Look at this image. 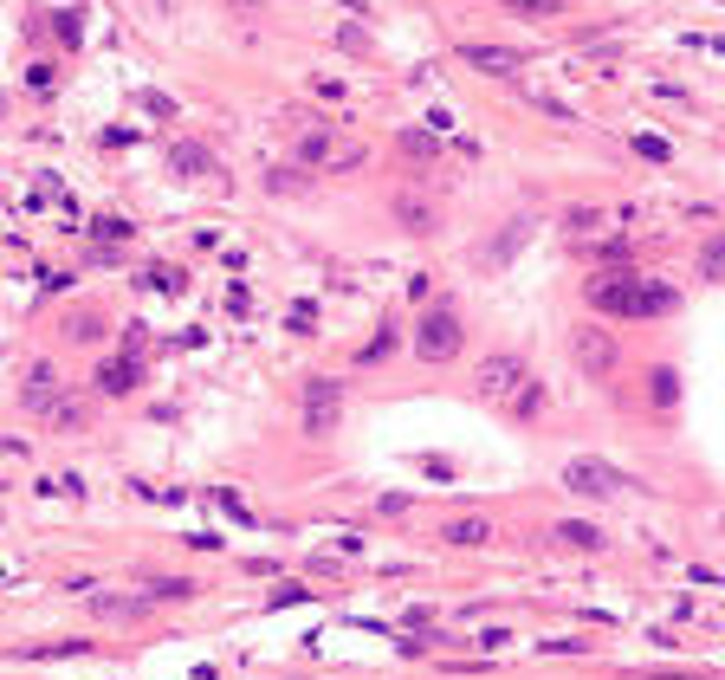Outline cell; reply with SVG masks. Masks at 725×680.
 <instances>
[{"instance_id":"6da1fadb","label":"cell","mask_w":725,"mask_h":680,"mask_svg":"<svg viewBox=\"0 0 725 680\" xmlns=\"http://www.w3.org/2000/svg\"><path fill=\"white\" fill-rule=\"evenodd\" d=\"M298 169H363V143L357 136H337V130H305L298 136Z\"/></svg>"},{"instance_id":"7a4b0ae2","label":"cell","mask_w":725,"mask_h":680,"mask_svg":"<svg viewBox=\"0 0 725 680\" xmlns=\"http://www.w3.org/2000/svg\"><path fill=\"white\" fill-rule=\"evenodd\" d=\"M525 383H531V376H525V357H512V350L480 357V370H473V396H486V402H512Z\"/></svg>"},{"instance_id":"3957f363","label":"cell","mask_w":725,"mask_h":680,"mask_svg":"<svg viewBox=\"0 0 725 680\" xmlns=\"http://www.w3.org/2000/svg\"><path fill=\"white\" fill-rule=\"evenodd\" d=\"M583 298H590L596 311H609V318H641V279H628V266L622 272H596Z\"/></svg>"},{"instance_id":"277c9868","label":"cell","mask_w":725,"mask_h":680,"mask_svg":"<svg viewBox=\"0 0 725 680\" xmlns=\"http://www.w3.org/2000/svg\"><path fill=\"white\" fill-rule=\"evenodd\" d=\"M570 357L603 383V376H615V363H622V344H615L603 324H577V331H570Z\"/></svg>"},{"instance_id":"5b68a950","label":"cell","mask_w":725,"mask_h":680,"mask_svg":"<svg viewBox=\"0 0 725 680\" xmlns=\"http://www.w3.org/2000/svg\"><path fill=\"white\" fill-rule=\"evenodd\" d=\"M622 473L615 467H603V460H570L564 467V493L570 499H622Z\"/></svg>"},{"instance_id":"8992f818","label":"cell","mask_w":725,"mask_h":680,"mask_svg":"<svg viewBox=\"0 0 725 680\" xmlns=\"http://www.w3.org/2000/svg\"><path fill=\"white\" fill-rule=\"evenodd\" d=\"M415 350L428 363H447V357H460V318L454 311H434V318H421V331H415Z\"/></svg>"},{"instance_id":"52a82bcc","label":"cell","mask_w":725,"mask_h":680,"mask_svg":"<svg viewBox=\"0 0 725 680\" xmlns=\"http://www.w3.org/2000/svg\"><path fill=\"white\" fill-rule=\"evenodd\" d=\"M337 421H344V389H337V383H311L305 389V428L311 434H331Z\"/></svg>"},{"instance_id":"ba28073f","label":"cell","mask_w":725,"mask_h":680,"mask_svg":"<svg viewBox=\"0 0 725 680\" xmlns=\"http://www.w3.org/2000/svg\"><path fill=\"white\" fill-rule=\"evenodd\" d=\"M460 59H467L473 72H492V78H518L525 72V52H512V46H460Z\"/></svg>"},{"instance_id":"9c48e42d","label":"cell","mask_w":725,"mask_h":680,"mask_svg":"<svg viewBox=\"0 0 725 680\" xmlns=\"http://www.w3.org/2000/svg\"><path fill=\"white\" fill-rule=\"evenodd\" d=\"M136 383H143V363H136V357H111V363H98V396H130Z\"/></svg>"},{"instance_id":"30bf717a","label":"cell","mask_w":725,"mask_h":680,"mask_svg":"<svg viewBox=\"0 0 725 680\" xmlns=\"http://www.w3.org/2000/svg\"><path fill=\"white\" fill-rule=\"evenodd\" d=\"M33 415H52V402H59V376H52V363H33L26 370V396H20Z\"/></svg>"},{"instance_id":"8fae6325","label":"cell","mask_w":725,"mask_h":680,"mask_svg":"<svg viewBox=\"0 0 725 680\" xmlns=\"http://www.w3.org/2000/svg\"><path fill=\"white\" fill-rule=\"evenodd\" d=\"M169 169L175 175H221V162H214L201 143H188V136H182V143H169Z\"/></svg>"},{"instance_id":"7c38bea8","label":"cell","mask_w":725,"mask_h":680,"mask_svg":"<svg viewBox=\"0 0 725 680\" xmlns=\"http://www.w3.org/2000/svg\"><path fill=\"white\" fill-rule=\"evenodd\" d=\"M551 544H564V551H603V532H596V525H583V519H557L551 525Z\"/></svg>"},{"instance_id":"4fadbf2b","label":"cell","mask_w":725,"mask_h":680,"mask_svg":"<svg viewBox=\"0 0 725 680\" xmlns=\"http://www.w3.org/2000/svg\"><path fill=\"white\" fill-rule=\"evenodd\" d=\"M680 305V292L667 279H641V318H667Z\"/></svg>"},{"instance_id":"5bb4252c","label":"cell","mask_w":725,"mask_h":680,"mask_svg":"<svg viewBox=\"0 0 725 680\" xmlns=\"http://www.w3.org/2000/svg\"><path fill=\"white\" fill-rule=\"evenodd\" d=\"M441 538H447V544H492V525L467 512V519H447V532H441Z\"/></svg>"},{"instance_id":"9a60e30c","label":"cell","mask_w":725,"mask_h":680,"mask_svg":"<svg viewBox=\"0 0 725 680\" xmlns=\"http://www.w3.org/2000/svg\"><path fill=\"white\" fill-rule=\"evenodd\" d=\"M266 188H272V195H305L311 169H292V162H285V169H266Z\"/></svg>"},{"instance_id":"2e32d148","label":"cell","mask_w":725,"mask_h":680,"mask_svg":"<svg viewBox=\"0 0 725 680\" xmlns=\"http://www.w3.org/2000/svg\"><path fill=\"white\" fill-rule=\"evenodd\" d=\"M395 214H402V221L415 227V234H434V201H415V195H402V201H395Z\"/></svg>"},{"instance_id":"e0dca14e","label":"cell","mask_w":725,"mask_h":680,"mask_svg":"<svg viewBox=\"0 0 725 680\" xmlns=\"http://www.w3.org/2000/svg\"><path fill=\"white\" fill-rule=\"evenodd\" d=\"M603 221H609L603 208H570V214H564V234H570V240H583V234H596Z\"/></svg>"},{"instance_id":"ac0fdd59","label":"cell","mask_w":725,"mask_h":680,"mask_svg":"<svg viewBox=\"0 0 725 680\" xmlns=\"http://www.w3.org/2000/svg\"><path fill=\"white\" fill-rule=\"evenodd\" d=\"M512 247H525V221H512V227H499V234H492V247H486V260H492V266H499V260H505V253H512Z\"/></svg>"},{"instance_id":"d6986e66","label":"cell","mask_w":725,"mask_h":680,"mask_svg":"<svg viewBox=\"0 0 725 680\" xmlns=\"http://www.w3.org/2000/svg\"><path fill=\"white\" fill-rule=\"evenodd\" d=\"M156 596H169V603H188V596H195V583H188V577H149V603H156Z\"/></svg>"},{"instance_id":"ffe728a7","label":"cell","mask_w":725,"mask_h":680,"mask_svg":"<svg viewBox=\"0 0 725 680\" xmlns=\"http://www.w3.org/2000/svg\"><path fill=\"white\" fill-rule=\"evenodd\" d=\"M91 609H98V616H111V622H136V616H143V603H130V596H98Z\"/></svg>"},{"instance_id":"44dd1931","label":"cell","mask_w":725,"mask_h":680,"mask_svg":"<svg viewBox=\"0 0 725 680\" xmlns=\"http://www.w3.org/2000/svg\"><path fill=\"white\" fill-rule=\"evenodd\" d=\"M648 389H654V408H674V396H680V376H674V370L661 363V370L648 376Z\"/></svg>"},{"instance_id":"7402d4cb","label":"cell","mask_w":725,"mask_h":680,"mask_svg":"<svg viewBox=\"0 0 725 680\" xmlns=\"http://www.w3.org/2000/svg\"><path fill=\"white\" fill-rule=\"evenodd\" d=\"M434 149H441V143H434L428 130H402V156H408V162H428Z\"/></svg>"},{"instance_id":"603a6c76","label":"cell","mask_w":725,"mask_h":680,"mask_svg":"<svg viewBox=\"0 0 725 680\" xmlns=\"http://www.w3.org/2000/svg\"><path fill=\"white\" fill-rule=\"evenodd\" d=\"M395 344H402V337H395V324H382V331H376V344H363V350H357V363H382Z\"/></svg>"},{"instance_id":"cb8c5ba5","label":"cell","mask_w":725,"mask_h":680,"mask_svg":"<svg viewBox=\"0 0 725 680\" xmlns=\"http://www.w3.org/2000/svg\"><path fill=\"white\" fill-rule=\"evenodd\" d=\"M700 266H706V279H725V234H719V240H706Z\"/></svg>"},{"instance_id":"d4e9b609","label":"cell","mask_w":725,"mask_h":680,"mask_svg":"<svg viewBox=\"0 0 725 680\" xmlns=\"http://www.w3.org/2000/svg\"><path fill=\"white\" fill-rule=\"evenodd\" d=\"M337 46H344V52H363V46H369L363 20H344V26H337Z\"/></svg>"},{"instance_id":"484cf974","label":"cell","mask_w":725,"mask_h":680,"mask_svg":"<svg viewBox=\"0 0 725 680\" xmlns=\"http://www.w3.org/2000/svg\"><path fill=\"white\" fill-rule=\"evenodd\" d=\"M214 499H221V512H227V519H234V525H253V506H246L240 493H214Z\"/></svg>"},{"instance_id":"4316f807","label":"cell","mask_w":725,"mask_h":680,"mask_svg":"<svg viewBox=\"0 0 725 680\" xmlns=\"http://www.w3.org/2000/svg\"><path fill=\"white\" fill-rule=\"evenodd\" d=\"M52 421H59V428H78V421H85V402H52Z\"/></svg>"},{"instance_id":"83f0119b","label":"cell","mask_w":725,"mask_h":680,"mask_svg":"<svg viewBox=\"0 0 725 680\" xmlns=\"http://www.w3.org/2000/svg\"><path fill=\"white\" fill-rule=\"evenodd\" d=\"M635 149H641V156H648V162H667V136H635Z\"/></svg>"},{"instance_id":"f1b7e54d","label":"cell","mask_w":725,"mask_h":680,"mask_svg":"<svg viewBox=\"0 0 725 680\" xmlns=\"http://www.w3.org/2000/svg\"><path fill=\"white\" fill-rule=\"evenodd\" d=\"M227 311L246 318V311H253V292H246V285H227Z\"/></svg>"},{"instance_id":"f546056e","label":"cell","mask_w":725,"mask_h":680,"mask_svg":"<svg viewBox=\"0 0 725 680\" xmlns=\"http://www.w3.org/2000/svg\"><path fill=\"white\" fill-rule=\"evenodd\" d=\"M143 285H169V292H175V285H182V272H175V266H149Z\"/></svg>"},{"instance_id":"4dcf8cb0","label":"cell","mask_w":725,"mask_h":680,"mask_svg":"<svg viewBox=\"0 0 725 680\" xmlns=\"http://www.w3.org/2000/svg\"><path fill=\"white\" fill-rule=\"evenodd\" d=\"M596 260H603V266H628V247H622V240H603V247H596Z\"/></svg>"},{"instance_id":"1f68e13d","label":"cell","mask_w":725,"mask_h":680,"mask_svg":"<svg viewBox=\"0 0 725 680\" xmlns=\"http://www.w3.org/2000/svg\"><path fill=\"white\" fill-rule=\"evenodd\" d=\"M59 39H65V46H78V39H85V26H78V13H65V20H59Z\"/></svg>"},{"instance_id":"d6a6232c","label":"cell","mask_w":725,"mask_h":680,"mask_svg":"<svg viewBox=\"0 0 725 680\" xmlns=\"http://www.w3.org/2000/svg\"><path fill=\"white\" fill-rule=\"evenodd\" d=\"M26 91H39V98L52 91V72H46V65H33V72H26Z\"/></svg>"},{"instance_id":"836d02e7","label":"cell","mask_w":725,"mask_h":680,"mask_svg":"<svg viewBox=\"0 0 725 680\" xmlns=\"http://www.w3.org/2000/svg\"><path fill=\"white\" fill-rule=\"evenodd\" d=\"M518 13H557V0H518Z\"/></svg>"},{"instance_id":"e575fe53","label":"cell","mask_w":725,"mask_h":680,"mask_svg":"<svg viewBox=\"0 0 725 680\" xmlns=\"http://www.w3.org/2000/svg\"><path fill=\"white\" fill-rule=\"evenodd\" d=\"M648 680H693V674H648Z\"/></svg>"},{"instance_id":"d590c367","label":"cell","mask_w":725,"mask_h":680,"mask_svg":"<svg viewBox=\"0 0 725 680\" xmlns=\"http://www.w3.org/2000/svg\"><path fill=\"white\" fill-rule=\"evenodd\" d=\"M234 7H259V0H234Z\"/></svg>"}]
</instances>
